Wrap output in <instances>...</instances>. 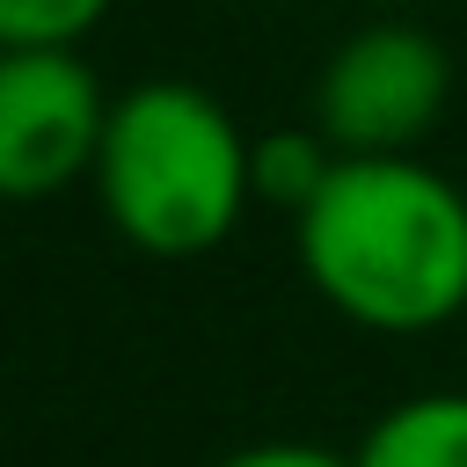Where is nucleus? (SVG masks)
Wrapping results in <instances>:
<instances>
[{
    "instance_id": "7",
    "label": "nucleus",
    "mask_w": 467,
    "mask_h": 467,
    "mask_svg": "<svg viewBox=\"0 0 467 467\" xmlns=\"http://www.w3.org/2000/svg\"><path fill=\"white\" fill-rule=\"evenodd\" d=\"M117 0H0V51H80Z\"/></svg>"
},
{
    "instance_id": "6",
    "label": "nucleus",
    "mask_w": 467,
    "mask_h": 467,
    "mask_svg": "<svg viewBox=\"0 0 467 467\" xmlns=\"http://www.w3.org/2000/svg\"><path fill=\"white\" fill-rule=\"evenodd\" d=\"M343 153L321 139V124H299V131H263L255 146H248V175H255V204H277L285 219L328 182V168H336Z\"/></svg>"
},
{
    "instance_id": "9",
    "label": "nucleus",
    "mask_w": 467,
    "mask_h": 467,
    "mask_svg": "<svg viewBox=\"0 0 467 467\" xmlns=\"http://www.w3.org/2000/svg\"><path fill=\"white\" fill-rule=\"evenodd\" d=\"M372 7H416V0H372Z\"/></svg>"
},
{
    "instance_id": "2",
    "label": "nucleus",
    "mask_w": 467,
    "mask_h": 467,
    "mask_svg": "<svg viewBox=\"0 0 467 467\" xmlns=\"http://www.w3.org/2000/svg\"><path fill=\"white\" fill-rule=\"evenodd\" d=\"M248 131L234 109L197 80H139L109 102L102 153H95V204L102 219L146 255H204L219 248L241 212L255 204Z\"/></svg>"
},
{
    "instance_id": "4",
    "label": "nucleus",
    "mask_w": 467,
    "mask_h": 467,
    "mask_svg": "<svg viewBox=\"0 0 467 467\" xmlns=\"http://www.w3.org/2000/svg\"><path fill=\"white\" fill-rule=\"evenodd\" d=\"M109 102L80 51H0V204H44L88 182Z\"/></svg>"
},
{
    "instance_id": "3",
    "label": "nucleus",
    "mask_w": 467,
    "mask_h": 467,
    "mask_svg": "<svg viewBox=\"0 0 467 467\" xmlns=\"http://www.w3.org/2000/svg\"><path fill=\"white\" fill-rule=\"evenodd\" d=\"M452 102V58L431 29L379 15L350 29L314 80V124L336 153H416Z\"/></svg>"
},
{
    "instance_id": "1",
    "label": "nucleus",
    "mask_w": 467,
    "mask_h": 467,
    "mask_svg": "<svg viewBox=\"0 0 467 467\" xmlns=\"http://www.w3.org/2000/svg\"><path fill=\"white\" fill-rule=\"evenodd\" d=\"M306 285L372 336H431L467 314V190L416 153H343L292 212Z\"/></svg>"
},
{
    "instance_id": "8",
    "label": "nucleus",
    "mask_w": 467,
    "mask_h": 467,
    "mask_svg": "<svg viewBox=\"0 0 467 467\" xmlns=\"http://www.w3.org/2000/svg\"><path fill=\"white\" fill-rule=\"evenodd\" d=\"M204 467H350V452L314 445V438H263V445H234Z\"/></svg>"
},
{
    "instance_id": "5",
    "label": "nucleus",
    "mask_w": 467,
    "mask_h": 467,
    "mask_svg": "<svg viewBox=\"0 0 467 467\" xmlns=\"http://www.w3.org/2000/svg\"><path fill=\"white\" fill-rule=\"evenodd\" d=\"M350 467H467V394L431 387L379 409L350 445Z\"/></svg>"
}]
</instances>
